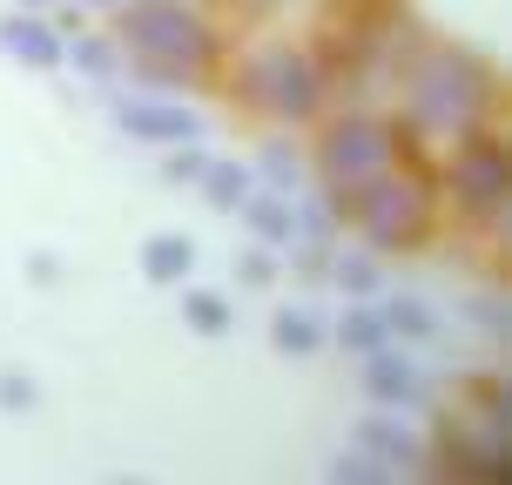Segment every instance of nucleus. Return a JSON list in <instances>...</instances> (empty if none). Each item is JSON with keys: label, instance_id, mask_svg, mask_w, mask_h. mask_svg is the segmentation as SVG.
Segmentation results:
<instances>
[{"label": "nucleus", "instance_id": "obj_10", "mask_svg": "<svg viewBox=\"0 0 512 485\" xmlns=\"http://www.w3.org/2000/svg\"><path fill=\"white\" fill-rule=\"evenodd\" d=\"M358 445L384 465V472H391V465H411V438H405V425H391V418H371V425L358 432Z\"/></svg>", "mask_w": 512, "mask_h": 485}, {"label": "nucleus", "instance_id": "obj_8", "mask_svg": "<svg viewBox=\"0 0 512 485\" xmlns=\"http://www.w3.org/2000/svg\"><path fill=\"white\" fill-rule=\"evenodd\" d=\"M384 337H405V344H425V337H438V317L418 297H391V310H384Z\"/></svg>", "mask_w": 512, "mask_h": 485}, {"label": "nucleus", "instance_id": "obj_6", "mask_svg": "<svg viewBox=\"0 0 512 485\" xmlns=\"http://www.w3.org/2000/svg\"><path fill=\"white\" fill-rule=\"evenodd\" d=\"M0 48L14 54V61H27V68H54V61H61L54 34L34 27V21H0Z\"/></svg>", "mask_w": 512, "mask_h": 485}, {"label": "nucleus", "instance_id": "obj_15", "mask_svg": "<svg viewBox=\"0 0 512 485\" xmlns=\"http://www.w3.org/2000/svg\"><path fill=\"white\" fill-rule=\"evenodd\" d=\"M344 344H351V351H378L384 344V317L378 310H351V317H344Z\"/></svg>", "mask_w": 512, "mask_h": 485}, {"label": "nucleus", "instance_id": "obj_4", "mask_svg": "<svg viewBox=\"0 0 512 485\" xmlns=\"http://www.w3.org/2000/svg\"><path fill=\"white\" fill-rule=\"evenodd\" d=\"M115 122H122L128 135H142V142H189V135H196V115H189V108H162V102H128Z\"/></svg>", "mask_w": 512, "mask_h": 485}, {"label": "nucleus", "instance_id": "obj_2", "mask_svg": "<svg viewBox=\"0 0 512 485\" xmlns=\"http://www.w3.org/2000/svg\"><path fill=\"white\" fill-rule=\"evenodd\" d=\"M128 41L142 48L149 68H182V61H196V54H203V27L189 21L182 7H149V14H135V21H128Z\"/></svg>", "mask_w": 512, "mask_h": 485}, {"label": "nucleus", "instance_id": "obj_5", "mask_svg": "<svg viewBox=\"0 0 512 485\" xmlns=\"http://www.w3.org/2000/svg\"><path fill=\"white\" fill-rule=\"evenodd\" d=\"M459 182H465V196L479 209H499L506 203V162L492 149H479V155H465V169H459Z\"/></svg>", "mask_w": 512, "mask_h": 485}, {"label": "nucleus", "instance_id": "obj_22", "mask_svg": "<svg viewBox=\"0 0 512 485\" xmlns=\"http://www.w3.org/2000/svg\"><path fill=\"white\" fill-rule=\"evenodd\" d=\"M27 7H41V0H27Z\"/></svg>", "mask_w": 512, "mask_h": 485}, {"label": "nucleus", "instance_id": "obj_17", "mask_svg": "<svg viewBox=\"0 0 512 485\" xmlns=\"http://www.w3.org/2000/svg\"><path fill=\"white\" fill-rule=\"evenodd\" d=\"M337 277L351 283V290H371V283H378V270H371L364 256H351V263H337Z\"/></svg>", "mask_w": 512, "mask_h": 485}, {"label": "nucleus", "instance_id": "obj_19", "mask_svg": "<svg viewBox=\"0 0 512 485\" xmlns=\"http://www.w3.org/2000/svg\"><path fill=\"white\" fill-rule=\"evenodd\" d=\"M75 61L88 68V75H102V68H108V48H95V41H75Z\"/></svg>", "mask_w": 512, "mask_h": 485}, {"label": "nucleus", "instance_id": "obj_13", "mask_svg": "<svg viewBox=\"0 0 512 485\" xmlns=\"http://www.w3.org/2000/svg\"><path fill=\"white\" fill-rule=\"evenodd\" d=\"M317 344H324V331H317L310 310H283L277 317V351H297V358H304V351H317Z\"/></svg>", "mask_w": 512, "mask_h": 485}, {"label": "nucleus", "instance_id": "obj_11", "mask_svg": "<svg viewBox=\"0 0 512 485\" xmlns=\"http://www.w3.org/2000/svg\"><path fill=\"white\" fill-rule=\"evenodd\" d=\"M263 81H277V102H283V115H304V102H310V75L290 61V54H270L263 61Z\"/></svg>", "mask_w": 512, "mask_h": 485}, {"label": "nucleus", "instance_id": "obj_1", "mask_svg": "<svg viewBox=\"0 0 512 485\" xmlns=\"http://www.w3.org/2000/svg\"><path fill=\"white\" fill-rule=\"evenodd\" d=\"M384 162H391V135L378 122H344L331 135V176L344 189V203H358L364 189L384 176Z\"/></svg>", "mask_w": 512, "mask_h": 485}, {"label": "nucleus", "instance_id": "obj_16", "mask_svg": "<svg viewBox=\"0 0 512 485\" xmlns=\"http://www.w3.org/2000/svg\"><path fill=\"white\" fill-rule=\"evenodd\" d=\"M189 324H196V331H230V304H223V297H203V290H196V297H189Z\"/></svg>", "mask_w": 512, "mask_h": 485}, {"label": "nucleus", "instance_id": "obj_14", "mask_svg": "<svg viewBox=\"0 0 512 485\" xmlns=\"http://www.w3.org/2000/svg\"><path fill=\"white\" fill-rule=\"evenodd\" d=\"M243 209H250V230L270 236V243H290V209L270 203V196H243Z\"/></svg>", "mask_w": 512, "mask_h": 485}, {"label": "nucleus", "instance_id": "obj_18", "mask_svg": "<svg viewBox=\"0 0 512 485\" xmlns=\"http://www.w3.org/2000/svg\"><path fill=\"white\" fill-rule=\"evenodd\" d=\"M203 162H209V155H196V149H189V155H176V162H169V182H182V176L196 182V176H203Z\"/></svg>", "mask_w": 512, "mask_h": 485}, {"label": "nucleus", "instance_id": "obj_7", "mask_svg": "<svg viewBox=\"0 0 512 485\" xmlns=\"http://www.w3.org/2000/svg\"><path fill=\"white\" fill-rule=\"evenodd\" d=\"M371 391L384 405H418L425 398V384H418V371L405 358H371Z\"/></svg>", "mask_w": 512, "mask_h": 485}, {"label": "nucleus", "instance_id": "obj_20", "mask_svg": "<svg viewBox=\"0 0 512 485\" xmlns=\"http://www.w3.org/2000/svg\"><path fill=\"white\" fill-rule=\"evenodd\" d=\"M0 405H34V384H14V378H7V384H0Z\"/></svg>", "mask_w": 512, "mask_h": 485}, {"label": "nucleus", "instance_id": "obj_3", "mask_svg": "<svg viewBox=\"0 0 512 485\" xmlns=\"http://www.w3.org/2000/svg\"><path fill=\"white\" fill-rule=\"evenodd\" d=\"M472 102H479V81L465 75V88H452V81H445V61H432V81L418 88V115L432 128H452V122L472 115Z\"/></svg>", "mask_w": 512, "mask_h": 485}, {"label": "nucleus", "instance_id": "obj_12", "mask_svg": "<svg viewBox=\"0 0 512 485\" xmlns=\"http://www.w3.org/2000/svg\"><path fill=\"white\" fill-rule=\"evenodd\" d=\"M209 189V203H223V209H243V196H250V176L243 169H230V162H203V176H196Z\"/></svg>", "mask_w": 512, "mask_h": 485}, {"label": "nucleus", "instance_id": "obj_9", "mask_svg": "<svg viewBox=\"0 0 512 485\" xmlns=\"http://www.w3.org/2000/svg\"><path fill=\"white\" fill-rule=\"evenodd\" d=\"M189 263H196V250H189L182 236H155L149 250H142V270H149L155 283H182V277H189Z\"/></svg>", "mask_w": 512, "mask_h": 485}, {"label": "nucleus", "instance_id": "obj_21", "mask_svg": "<svg viewBox=\"0 0 512 485\" xmlns=\"http://www.w3.org/2000/svg\"><path fill=\"white\" fill-rule=\"evenodd\" d=\"M243 283H270V256H243Z\"/></svg>", "mask_w": 512, "mask_h": 485}]
</instances>
